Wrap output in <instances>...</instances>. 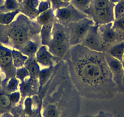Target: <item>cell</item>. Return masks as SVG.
I'll return each mask as SVG.
<instances>
[{"mask_svg": "<svg viewBox=\"0 0 124 117\" xmlns=\"http://www.w3.org/2000/svg\"><path fill=\"white\" fill-rule=\"evenodd\" d=\"M9 54V51L4 49H0V57L5 56Z\"/></svg>", "mask_w": 124, "mask_h": 117, "instance_id": "cell-34", "label": "cell"}, {"mask_svg": "<svg viewBox=\"0 0 124 117\" xmlns=\"http://www.w3.org/2000/svg\"><path fill=\"white\" fill-rule=\"evenodd\" d=\"M94 25L91 19L88 18L82 19L76 22L71 23L68 26V31L71 46L80 44L88 33L91 26Z\"/></svg>", "mask_w": 124, "mask_h": 117, "instance_id": "cell-2", "label": "cell"}, {"mask_svg": "<svg viewBox=\"0 0 124 117\" xmlns=\"http://www.w3.org/2000/svg\"><path fill=\"white\" fill-rule=\"evenodd\" d=\"M19 12H20V10L18 9H16L13 11L1 14H0V24H2V25L10 24Z\"/></svg>", "mask_w": 124, "mask_h": 117, "instance_id": "cell-17", "label": "cell"}, {"mask_svg": "<svg viewBox=\"0 0 124 117\" xmlns=\"http://www.w3.org/2000/svg\"><path fill=\"white\" fill-rule=\"evenodd\" d=\"M45 117H57L58 111L54 105H49L45 109Z\"/></svg>", "mask_w": 124, "mask_h": 117, "instance_id": "cell-25", "label": "cell"}, {"mask_svg": "<svg viewBox=\"0 0 124 117\" xmlns=\"http://www.w3.org/2000/svg\"><path fill=\"white\" fill-rule=\"evenodd\" d=\"M62 1L64 2H66V3H69V2L71 1V0H62Z\"/></svg>", "mask_w": 124, "mask_h": 117, "instance_id": "cell-36", "label": "cell"}, {"mask_svg": "<svg viewBox=\"0 0 124 117\" xmlns=\"http://www.w3.org/2000/svg\"><path fill=\"white\" fill-rule=\"evenodd\" d=\"M93 0H71V4L78 10L85 12L91 6Z\"/></svg>", "mask_w": 124, "mask_h": 117, "instance_id": "cell-18", "label": "cell"}, {"mask_svg": "<svg viewBox=\"0 0 124 117\" xmlns=\"http://www.w3.org/2000/svg\"><path fill=\"white\" fill-rule=\"evenodd\" d=\"M10 37L17 45H23L27 40V32L22 26H16L10 31Z\"/></svg>", "mask_w": 124, "mask_h": 117, "instance_id": "cell-12", "label": "cell"}, {"mask_svg": "<svg viewBox=\"0 0 124 117\" xmlns=\"http://www.w3.org/2000/svg\"><path fill=\"white\" fill-rule=\"evenodd\" d=\"M105 57L111 73L113 81L119 88L124 89V69L122 62L114 58L109 54H105Z\"/></svg>", "mask_w": 124, "mask_h": 117, "instance_id": "cell-5", "label": "cell"}, {"mask_svg": "<svg viewBox=\"0 0 124 117\" xmlns=\"http://www.w3.org/2000/svg\"><path fill=\"white\" fill-rule=\"evenodd\" d=\"M55 58H58L54 56L46 46H43L36 52L37 62L39 65L44 67H52Z\"/></svg>", "mask_w": 124, "mask_h": 117, "instance_id": "cell-8", "label": "cell"}, {"mask_svg": "<svg viewBox=\"0 0 124 117\" xmlns=\"http://www.w3.org/2000/svg\"><path fill=\"white\" fill-rule=\"evenodd\" d=\"M99 32L105 46L116 42L120 34L113 28V23L99 25Z\"/></svg>", "mask_w": 124, "mask_h": 117, "instance_id": "cell-7", "label": "cell"}, {"mask_svg": "<svg viewBox=\"0 0 124 117\" xmlns=\"http://www.w3.org/2000/svg\"><path fill=\"white\" fill-rule=\"evenodd\" d=\"M9 97H10V101L12 102H16L19 100V93L17 92L14 93Z\"/></svg>", "mask_w": 124, "mask_h": 117, "instance_id": "cell-33", "label": "cell"}, {"mask_svg": "<svg viewBox=\"0 0 124 117\" xmlns=\"http://www.w3.org/2000/svg\"><path fill=\"white\" fill-rule=\"evenodd\" d=\"M0 64L4 67H11L12 64H13L12 57L11 55L8 54L5 56H3V57H0Z\"/></svg>", "mask_w": 124, "mask_h": 117, "instance_id": "cell-26", "label": "cell"}, {"mask_svg": "<svg viewBox=\"0 0 124 117\" xmlns=\"http://www.w3.org/2000/svg\"><path fill=\"white\" fill-rule=\"evenodd\" d=\"M29 75V73L26 68L21 67L18 68V70L16 71V77L21 81H24L25 79L28 77Z\"/></svg>", "mask_w": 124, "mask_h": 117, "instance_id": "cell-28", "label": "cell"}, {"mask_svg": "<svg viewBox=\"0 0 124 117\" xmlns=\"http://www.w3.org/2000/svg\"><path fill=\"white\" fill-rule=\"evenodd\" d=\"M68 43L58 42L52 39L47 46L49 52L55 57L58 58H63L67 54L68 50Z\"/></svg>", "mask_w": 124, "mask_h": 117, "instance_id": "cell-9", "label": "cell"}, {"mask_svg": "<svg viewBox=\"0 0 124 117\" xmlns=\"http://www.w3.org/2000/svg\"><path fill=\"white\" fill-rule=\"evenodd\" d=\"M122 64H123V67H124V58H123Z\"/></svg>", "mask_w": 124, "mask_h": 117, "instance_id": "cell-37", "label": "cell"}, {"mask_svg": "<svg viewBox=\"0 0 124 117\" xmlns=\"http://www.w3.org/2000/svg\"><path fill=\"white\" fill-rule=\"evenodd\" d=\"M51 2L52 8L54 10L58 9V8H62V7H65L66 6L69 5L70 3H66V2L63 1L62 0H49Z\"/></svg>", "mask_w": 124, "mask_h": 117, "instance_id": "cell-29", "label": "cell"}, {"mask_svg": "<svg viewBox=\"0 0 124 117\" xmlns=\"http://www.w3.org/2000/svg\"><path fill=\"white\" fill-rule=\"evenodd\" d=\"M12 57L14 66L18 68L23 67L27 60V56L24 55L22 52L16 51H13Z\"/></svg>", "mask_w": 124, "mask_h": 117, "instance_id": "cell-16", "label": "cell"}, {"mask_svg": "<svg viewBox=\"0 0 124 117\" xmlns=\"http://www.w3.org/2000/svg\"><path fill=\"white\" fill-rule=\"evenodd\" d=\"M10 99L8 95H3L0 96V106L2 107H8L10 104Z\"/></svg>", "mask_w": 124, "mask_h": 117, "instance_id": "cell-30", "label": "cell"}, {"mask_svg": "<svg viewBox=\"0 0 124 117\" xmlns=\"http://www.w3.org/2000/svg\"><path fill=\"white\" fill-rule=\"evenodd\" d=\"M108 54L114 58L122 62L124 56V42H119L113 45L108 51Z\"/></svg>", "mask_w": 124, "mask_h": 117, "instance_id": "cell-13", "label": "cell"}, {"mask_svg": "<svg viewBox=\"0 0 124 117\" xmlns=\"http://www.w3.org/2000/svg\"><path fill=\"white\" fill-rule=\"evenodd\" d=\"M42 1H43V0H42Z\"/></svg>", "mask_w": 124, "mask_h": 117, "instance_id": "cell-38", "label": "cell"}, {"mask_svg": "<svg viewBox=\"0 0 124 117\" xmlns=\"http://www.w3.org/2000/svg\"><path fill=\"white\" fill-rule=\"evenodd\" d=\"M114 4H112L107 8L101 9H93L91 12L88 13L91 15V20L95 25H105L113 23L114 21Z\"/></svg>", "mask_w": 124, "mask_h": 117, "instance_id": "cell-6", "label": "cell"}, {"mask_svg": "<svg viewBox=\"0 0 124 117\" xmlns=\"http://www.w3.org/2000/svg\"><path fill=\"white\" fill-rule=\"evenodd\" d=\"M38 46L36 43L32 41H29L23 48L22 53L26 56H31L38 51Z\"/></svg>", "mask_w": 124, "mask_h": 117, "instance_id": "cell-19", "label": "cell"}, {"mask_svg": "<svg viewBox=\"0 0 124 117\" xmlns=\"http://www.w3.org/2000/svg\"><path fill=\"white\" fill-rule=\"evenodd\" d=\"M111 4L109 0H93L91 6H93V9L97 10L107 8Z\"/></svg>", "mask_w": 124, "mask_h": 117, "instance_id": "cell-23", "label": "cell"}, {"mask_svg": "<svg viewBox=\"0 0 124 117\" xmlns=\"http://www.w3.org/2000/svg\"><path fill=\"white\" fill-rule=\"evenodd\" d=\"M52 39L58 42L68 43L70 44L69 34L68 30L60 23L54 24L52 30Z\"/></svg>", "mask_w": 124, "mask_h": 117, "instance_id": "cell-10", "label": "cell"}, {"mask_svg": "<svg viewBox=\"0 0 124 117\" xmlns=\"http://www.w3.org/2000/svg\"><path fill=\"white\" fill-rule=\"evenodd\" d=\"M6 8L7 9L13 11L17 9V4L15 0H6Z\"/></svg>", "mask_w": 124, "mask_h": 117, "instance_id": "cell-31", "label": "cell"}, {"mask_svg": "<svg viewBox=\"0 0 124 117\" xmlns=\"http://www.w3.org/2000/svg\"><path fill=\"white\" fill-rule=\"evenodd\" d=\"M114 20L124 16V0H120L114 6Z\"/></svg>", "mask_w": 124, "mask_h": 117, "instance_id": "cell-21", "label": "cell"}, {"mask_svg": "<svg viewBox=\"0 0 124 117\" xmlns=\"http://www.w3.org/2000/svg\"><path fill=\"white\" fill-rule=\"evenodd\" d=\"M113 28L119 34H124V16L117 20H114Z\"/></svg>", "mask_w": 124, "mask_h": 117, "instance_id": "cell-24", "label": "cell"}, {"mask_svg": "<svg viewBox=\"0 0 124 117\" xmlns=\"http://www.w3.org/2000/svg\"><path fill=\"white\" fill-rule=\"evenodd\" d=\"M26 65V68L28 70L29 73L32 77L35 78L36 77L39 76V73H40V67L39 64L37 62L34 60H30L27 63Z\"/></svg>", "mask_w": 124, "mask_h": 117, "instance_id": "cell-20", "label": "cell"}, {"mask_svg": "<svg viewBox=\"0 0 124 117\" xmlns=\"http://www.w3.org/2000/svg\"><path fill=\"white\" fill-rule=\"evenodd\" d=\"M80 45L93 51L103 52L105 45L101 39L99 32V25H94L91 26L88 33L81 42Z\"/></svg>", "mask_w": 124, "mask_h": 117, "instance_id": "cell-4", "label": "cell"}, {"mask_svg": "<svg viewBox=\"0 0 124 117\" xmlns=\"http://www.w3.org/2000/svg\"><path fill=\"white\" fill-rule=\"evenodd\" d=\"M68 58L72 81L83 93L103 97L116 86L103 52L78 44L72 46Z\"/></svg>", "mask_w": 124, "mask_h": 117, "instance_id": "cell-1", "label": "cell"}, {"mask_svg": "<svg viewBox=\"0 0 124 117\" xmlns=\"http://www.w3.org/2000/svg\"><path fill=\"white\" fill-rule=\"evenodd\" d=\"M18 86V81L15 79H12L11 81L9 82V85H8V89L10 91H14L16 89Z\"/></svg>", "mask_w": 124, "mask_h": 117, "instance_id": "cell-32", "label": "cell"}, {"mask_svg": "<svg viewBox=\"0 0 124 117\" xmlns=\"http://www.w3.org/2000/svg\"><path fill=\"white\" fill-rule=\"evenodd\" d=\"M53 24L50 23L43 25L40 31L41 43L44 45H48L52 40V30Z\"/></svg>", "mask_w": 124, "mask_h": 117, "instance_id": "cell-15", "label": "cell"}, {"mask_svg": "<svg viewBox=\"0 0 124 117\" xmlns=\"http://www.w3.org/2000/svg\"><path fill=\"white\" fill-rule=\"evenodd\" d=\"M52 67L45 68V69L40 71L39 75V79H40V83L42 85L46 82V81L50 77L51 73H52Z\"/></svg>", "mask_w": 124, "mask_h": 117, "instance_id": "cell-22", "label": "cell"}, {"mask_svg": "<svg viewBox=\"0 0 124 117\" xmlns=\"http://www.w3.org/2000/svg\"><path fill=\"white\" fill-rule=\"evenodd\" d=\"M120 1V0H109V1L110 2L111 4H114V5H115L116 4H117V3H119Z\"/></svg>", "mask_w": 124, "mask_h": 117, "instance_id": "cell-35", "label": "cell"}, {"mask_svg": "<svg viewBox=\"0 0 124 117\" xmlns=\"http://www.w3.org/2000/svg\"><path fill=\"white\" fill-rule=\"evenodd\" d=\"M51 8H52L51 2L49 0H43L42 1L40 2L39 8H38V11L40 14V13L46 11Z\"/></svg>", "mask_w": 124, "mask_h": 117, "instance_id": "cell-27", "label": "cell"}, {"mask_svg": "<svg viewBox=\"0 0 124 117\" xmlns=\"http://www.w3.org/2000/svg\"><path fill=\"white\" fill-rule=\"evenodd\" d=\"M54 14L60 23L63 25H69L88 17L85 13L78 10L71 4L56 9L54 10Z\"/></svg>", "mask_w": 124, "mask_h": 117, "instance_id": "cell-3", "label": "cell"}, {"mask_svg": "<svg viewBox=\"0 0 124 117\" xmlns=\"http://www.w3.org/2000/svg\"><path fill=\"white\" fill-rule=\"evenodd\" d=\"M55 16L54 14V10L52 8L48 9L45 12L40 13L37 17V21L40 25H45L52 23Z\"/></svg>", "mask_w": 124, "mask_h": 117, "instance_id": "cell-14", "label": "cell"}, {"mask_svg": "<svg viewBox=\"0 0 124 117\" xmlns=\"http://www.w3.org/2000/svg\"><path fill=\"white\" fill-rule=\"evenodd\" d=\"M40 1L39 0H23L21 9L26 15L35 18L39 15L38 11Z\"/></svg>", "mask_w": 124, "mask_h": 117, "instance_id": "cell-11", "label": "cell"}]
</instances>
